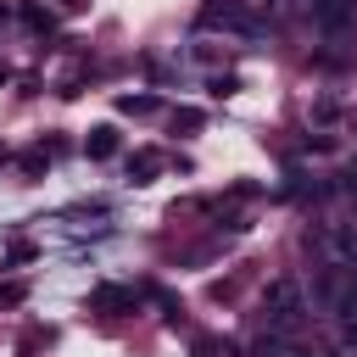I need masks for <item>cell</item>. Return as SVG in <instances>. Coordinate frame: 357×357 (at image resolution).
Instances as JSON below:
<instances>
[{
    "instance_id": "obj_2",
    "label": "cell",
    "mask_w": 357,
    "mask_h": 357,
    "mask_svg": "<svg viewBox=\"0 0 357 357\" xmlns=\"http://www.w3.org/2000/svg\"><path fill=\"white\" fill-rule=\"evenodd\" d=\"M312 17H318L324 33H335V28H346L357 17V0H312Z\"/></svg>"
},
{
    "instance_id": "obj_6",
    "label": "cell",
    "mask_w": 357,
    "mask_h": 357,
    "mask_svg": "<svg viewBox=\"0 0 357 357\" xmlns=\"http://www.w3.org/2000/svg\"><path fill=\"white\" fill-rule=\"evenodd\" d=\"M151 173H156V151H139V156H128V178H134V184H145Z\"/></svg>"
},
{
    "instance_id": "obj_9",
    "label": "cell",
    "mask_w": 357,
    "mask_h": 357,
    "mask_svg": "<svg viewBox=\"0 0 357 357\" xmlns=\"http://www.w3.org/2000/svg\"><path fill=\"white\" fill-rule=\"evenodd\" d=\"M335 307H340V312L357 324V284H351V290H340V301H335Z\"/></svg>"
},
{
    "instance_id": "obj_1",
    "label": "cell",
    "mask_w": 357,
    "mask_h": 357,
    "mask_svg": "<svg viewBox=\"0 0 357 357\" xmlns=\"http://www.w3.org/2000/svg\"><path fill=\"white\" fill-rule=\"evenodd\" d=\"M301 324H307V307H301L296 279H273V284H268V335L296 340V335H301Z\"/></svg>"
},
{
    "instance_id": "obj_7",
    "label": "cell",
    "mask_w": 357,
    "mask_h": 357,
    "mask_svg": "<svg viewBox=\"0 0 357 357\" xmlns=\"http://www.w3.org/2000/svg\"><path fill=\"white\" fill-rule=\"evenodd\" d=\"M195 357H229V346L212 340V335H195Z\"/></svg>"
},
{
    "instance_id": "obj_4",
    "label": "cell",
    "mask_w": 357,
    "mask_h": 357,
    "mask_svg": "<svg viewBox=\"0 0 357 357\" xmlns=\"http://www.w3.org/2000/svg\"><path fill=\"white\" fill-rule=\"evenodd\" d=\"M318 240H324V251L335 262H357V229H324Z\"/></svg>"
},
{
    "instance_id": "obj_10",
    "label": "cell",
    "mask_w": 357,
    "mask_h": 357,
    "mask_svg": "<svg viewBox=\"0 0 357 357\" xmlns=\"http://www.w3.org/2000/svg\"><path fill=\"white\" fill-rule=\"evenodd\" d=\"M173 128H201V112H190V106H184V112H173Z\"/></svg>"
},
{
    "instance_id": "obj_8",
    "label": "cell",
    "mask_w": 357,
    "mask_h": 357,
    "mask_svg": "<svg viewBox=\"0 0 357 357\" xmlns=\"http://www.w3.org/2000/svg\"><path fill=\"white\" fill-rule=\"evenodd\" d=\"M117 106H123V112H139V117H145V112H151V106H156V100H151V95H123V100H117Z\"/></svg>"
},
{
    "instance_id": "obj_11",
    "label": "cell",
    "mask_w": 357,
    "mask_h": 357,
    "mask_svg": "<svg viewBox=\"0 0 357 357\" xmlns=\"http://www.w3.org/2000/svg\"><path fill=\"white\" fill-rule=\"evenodd\" d=\"M346 340H351V346H357V324H346Z\"/></svg>"
},
{
    "instance_id": "obj_5",
    "label": "cell",
    "mask_w": 357,
    "mask_h": 357,
    "mask_svg": "<svg viewBox=\"0 0 357 357\" xmlns=\"http://www.w3.org/2000/svg\"><path fill=\"white\" fill-rule=\"evenodd\" d=\"M84 151H89V156H112V151H117V128H89Z\"/></svg>"
},
{
    "instance_id": "obj_3",
    "label": "cell",
    "mask_w": 357,
    "mask_h": 357,
    "mask_svg": "<svg viewBox=\"0 0 357 357\" xmlns=\"http://www.w3.org/2000/svg\"><path fill=\"white\" fill-rule=\"evenodd\" d=\"M134 301H139V290H128V284H100V290L89 296L95 312H123V307H134Z\"/></svg>"
}]
</instances>
